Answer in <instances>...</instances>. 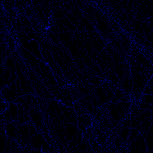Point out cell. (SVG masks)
Listing matches in <instances>:
<instances>
[{
    "label": "cell",
    "mask_w": 153,
    "mask_h": 153,
    "mask_svg": "<svg viewBox=\"0 0 153 153\" xmlns=\"http://www.w3.org/2000/svg\"><path fill=\"white\" fill-rule=\"evenodd\" d=\"M131 78L132 93L131 96L137 100L140 97L143 88L151 77L145 74L137 73L131 75Z\"/></svg>",
    "instance_id": "6da1fadb"
},
{
    "label": "cell",
    "mask_w": 153,
    "mask_h": 153,
    "mask_svg": "<svg viewBox=\"0 0 153 153\" xmlns=\"http://www.w3.org/2000/svg\"><path fill=\"white\" fill-rule=\"evenodd\" d=\"M30 139L31 136L27 123L19 124L17 127V134L16 138V141L18 143L22 148H23L30 145Z\"/></svg>",
    "instance_id": "7a4b0ae2"
},
{
    "label": "cell",
    "mask_w": 153,
    "mask_h": 153,
    "mask_svg": "<svg viewBox=\"0 0 153 153\" xmlns=\"http://www.w3.org/2000/svg\"><path fill=\"white\" fill-rule=\"evenodd\" d=\"M17 97L16 83H11L1 88V102H16Z\"/></svg>",
    "instance_id": "3957f363"
},
{
    "label": "cell",
    "mask_w": 153,
    "mask_h": 153,
    "mask_svg": "<svg viewBox=\"0 0 153 153\" xmlns=\"http://www.w3.org/2000/svg\"><path fill=\"white\" fill-rule=\"evenodd\" d=\"M126 146L128 152H147L145 140L141 134Z\"/></svg>",
    "instance_id": "277c9868"
},
{
    "label": "cell",
    "mask_w": 153,
    "mask_h": 153,
    "mask_svg": "<svg viewBox=\"0 0 153 153\" xmlns=\"http://www.w3.org/2000/svg\"><path fill=\"white\" fill-rule=\"evenodd\" d=\"M30 121L36 127L38 131L41 132L42 125L44 123L43 115L41 111L35 108H32L30 109L29 112Z\"/></svg>",
    "instance_id": "5b68a950"
},
{
    "label": "cell",
    "mask_w": 153,
    "mask_h": 153,
    "mask_svg": "<svg viewBox=\"0 0 153 153\" xmlns=\"http://www.w3.org/2000/svg\"><path fill=\"white\" fill-rule=\"evenodd\" d=\"M62 103V102H61ZM62 114L68 123L73 124L75 126L78 125L77 115L75 114V110L72 108L68 107L62 103H61Z\"/></svg>",
    "instance_id": "8992f818"
},
{
    "label": "cell",
    "mask_w": 153,
    "mask_h": 153,
    "mask_svg": "<svg viewBox=\"0 0 153 153\" xmlns=\"http://www.w3.org/2000/svg\"><path fill=\"white\" fill-rule=\"evenodd\" d=\"M91 127H92L94 134L98 143L101 146L106 145V143L108 138L106 133L100 128V127H99V126L96 123L93 122Z\"/></svg>",
    "instance_id": "52a82bcc"
},
{
    "label": "cell",
    "mask_w": 153,
    "mask_h": 153,
    "mask_svg": "<svg viewBox=\"0 0 153 153\" xmlns=\"http://www.w3.org/2000/svg\"><path fill=\"white\" fill-rule=\"evenodd\" d=\"M22 148L18 143L16 140L7 136L5 148L3 152H22Z\"/></svg>",
    "instance_id": "ba28073f"
},
{
    "label": "cell",
    "mask_w": 153,
    "mask_h": 153,
    "mask_svg": "<svg viewBox=\"0 0 153 153\" xmlns=\"http://www.w3.org/2000/svg\"><path fill=\"white\" fill-rule=\"evenodd\" d=\"M120 88L127 94L131 96L132 93V78L131 74H126L120 81Z\"/></svg>",
    "instance_id": "9c48e42d"
},
{
    "label": "cell",
    "mask_w": 153,
    "mask_h": 153,
    "mask_svg": "<svg viewBox=\"0 0 153 153\" xmlns=\"http://www.w3.org/2000/svg\"><path fill=\"white\" fill-rule=\"evenodd\" d=\"M64 126L65 129V137L69 143V142L76 137L78 132V127L77 126L69 123L65 124Z\"/></svg>",
    "instance_id": "30bf717a"
},
{
    "label": "cell",
    "mask_w": 153,
    "mask_h": 153,
    "mask_svg": "<svg viewBox=\"0 0 153 153\" xmlns=\"http://www.w3.org/2000/svg\"><path fill=\"white\" fill-rule=\"evenodd\" d=\"M18 106V121L19 124H27L30 121V118L28 112L25 108L20 103H17Z\"/></svg>",
    "instance_id": "8fae6325"
},
{
    "label": "cell",
    "mask_w": 153,
    "mask_h": 153,
    "mask_svg": "<svg viewBox=\"0 0 153 153\" xmlns=\"http://www.w3.org/2000/svg\"><path fill=\"white\" fill-rule=\"evenodd\" d=\"M131 105V102H118L115 103V107L123 120L130 112Z\"/></svg>",
    "instance_id": "7c38bea8"
},
{
    "label": "cell",
    "mask_w": 153,
    "mask_h": 153,
    "mask_svg": "<svg viewBox=\"0 0 153 153\" xmlns=\"http://www.w3.org/2000/svg\"><path fill=\"white\" fill-rule=\"evenodd\" d=\"M19 123L16 121H11L4 124L7 135L16 140L17 134V127Z\"/></svg>",
    "instance_id": "4fadbf2b"
},
{
    "label": "cell",
    "mask_w": 153,
    "mask_h": 153,
    "mask_svg": "<svg viewBox=\"0 0 153 153\" xmlns=\"http://www.w3.org/2000/svg\"><path fill=\"white\" fill-rule=\"evenodd\" d=\"M44 137L41 132L38 131L30 139V145L35 149H41Z\"/></svg>",
    "instance_id": "5bb4252c"
},
{
    "label": "cell",
    "mask_w": 153,
    "mask_h": 153,
    "mask_svg": "<svg viewBox=\"0 0 153 153\" xmlns=\"http://www.w3.org/2000/svg\"><path fill=\"white\" fill-rule=\"evenodd\" d=\"M30 45V52L38 59L40 60H43V57L42 54L41 53V50L39 48V45L37 41L35 39L29 41Z\"/></svg>",
    "instance_id": "9a60e30c"
},
{
    "label": "cell",
    "mask_w": 153,
    "mask_h": 153,
    "mask_svg": "<svg viewBox=\"0 0 153 153\" xmlns=\"http://www.w3.org/2000/svg\"><path fill=\"white\" fill-rule=\"evenodd\" d=\"M94 92L102 105L106 104L107 102H109L106 97V93H105L103 87H102V85L95 87Z\"/></svg>",
    "instance_id": "2e32d148"
},
{
    "label": "cell",
    "mask_w": 153,
    "mask_h": 153,
    "mask_svg": "<svg viewBox=\"0 0 153 153\" xmlns=\"http://www.w3.org/2000/svg\"><path fill=\"white\" fill-rule=\"evenodd\" d=\"M68 100V101L74 102L72 96L71 95V91H70L68 85L63 87H60L59 100Z\"/></svg>",
    "instance_id": "e0dca14e"
},
{
    "label": "cell",
    "mask_w": 153,
    "mask_h": 153,
    "mask_svg": "<svg viewBox=\"0 0 153 153\" xmlns=\"http://www.w3.org/2000/svg\"><path fill=\"white\" fill-rule=\"evenodd\" d=\"M78 123L83 124L87 128L92 126L93 120L91 115L89 114H84L82 115L77 116Z\"/></svg>",
    "instance_id": "ac0fdd59"
},
{
    "label": "cell",
    "mask_w": 153,
    "mask_h": 153,
    "mask_svg": "<svg viewBox=\"0 0 153 153\" xmlns=\"http://www.w3.org/2000/svg\"><path fill=\"white\" fill-rule=\"evenodd\" d=\"M12 120L17 122L18 121V106L16 102H9L7 108Z\"/></svg>",
    "instance_id": "d6986e66"
},
{
    "label": "cell",
    "mask_w": 153,
    "mask_h": 153,
    "mask_svg": "<svg viewBox=\"0 0 153 153\" xmlns=\"http://www.w3.org/2000/svg\"><path fill=\"white\" fill-rule=\"evenodd\" d=\"M78 152H93L91 146L87 139L83 137L78 148Z\"/></svg>",
    "instance_id": "ffe728a7"
},
{
    "label": "cell",
    "mask_w": 153,
    "mask_h": 153,
    "mask_svg": "<svg viewBox=\"0 0 153 153\" xmlns=\"http://www.w3.org/2000/svg\"><path fill=\"white\" fill-rule=\"evenodd\" d=\"M106 79L110 81L113 84L120 88V80L116 74L110 69H108L106 72Z\"/></svg>",
    "instance_id": "44dd1931"
},
{
    "label": "cell",
    "mask_w": 153,
    "mask_h": 153,
    "mask_svg": "<svg viewBox=\"0 0 153 153\" xmlns=\"http://www.w3.org/2000/svg\"><path fill=\"white\" fill-rule=\"evenodd\" d=\"M74 103V109L75 110V114L77 116L82 115L84 114H88L85 106L79 103L78 102L76 101L73 102Z\"/></svg>",
    "instance_id": "7402d4cb"
},
{
    "label": "cell",
    "mask_w": 153,
    "mask_h": 153,
    "mask_svg": "<svg viewBox=\"0 0 153 153\" xmlns=\"http://www.w3.org/2000/svg\"><path fill=\"white\" fill-rule=\"evenodd\" d=\"M142 136L143 137V139L145 140V142L146 146V150L147 152H150L152 150V148L151 147V131H144L141 133Z\"/></svg>",
    "instance_id": "603a6c76"
},
{
    "label": "cell",
    "mask_w": 153,
    "mask_h": 153,
    "mask_svg": "<svg viewBox=\"0 0 153 153\" xmlns=\"http://www.w3.org/2000/svg\"><path fill=\"white\" fill-rule=\"evenodd\" d=\"M140 134L139 130L136 128H130V133H129V135H128V137L127 138V140L126 141V145L128 144L129 143H130L131 142L133 141L138 136L139 134Z\"/></svg>",
    "instance_id": "cb8c5ba5"
},
{
    "label": "cell",
    "mask_w": 153,
    "mask_h": 153,
    "mask_svg": "<svg viewBox=\"0 0 153 153\" xmlns=\"http://www.w3.org/2000/svg\"><path fill=\"white\" fill-rule=\"evenodd\" d=\"M151 86H152V81L151 78L149 79L148 83L145 85V88L143 90L142 93L146 94H151Z\"/></svg>",
    "instance_id": "d4e9b609"
},
{
    "label": "cell",
    "mask_w": 153,
    "mask_h": 153,
    "mask_svg": "<svg viewBox=\"0 0 153 153\" xmlns=\"http://www.w3.org/2000/svg\"><path fill=\"white\" fill-rule=\"evenodd\" d=\"M50 145H49V143L45 140V139L44 138L43 140H42V147H41V150L42 152H45V153H47L48 152V150L50 148Z\"/></svg>",
    "instance_id": "484cf974"
},
{
    "label": "cell",
    "mask_w": 153,
    "mask_h": 153,
    "mask_svg": "<svg viewBox=\"0 0 153 153\" xmlns=\"http://www.w3.org/2000/svg\"><path fill=\"white\" fill-rule=\"evenodd\" d=\"M8 103L7 104L5 101H2L1 102V112H3L4 111H5L8 108Z\"/></svg>",
    "instance_id": "4316f807"
}]
</instances>
